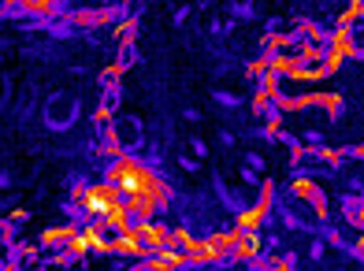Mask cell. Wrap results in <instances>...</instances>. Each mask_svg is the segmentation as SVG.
<instances>
[{
	"mask_svg": "<svg viewBox=\"0 0 364 271\" xmlns=\"http://www.w3.org/2000/svg\"><path fill=\"white\" fill-rule=\"evenodd\" d=\"M8 11L19 15H38V19H53V15L63 8V0H4Z\"/></svg>",
	"mask_w": 364,
	"mask_h": 271,
	"instance_id": "3",
	"label": "cell"
},
{
	"mask_svg": "<svg viewBox=\"0 0 364 271\" xmlns=\"http://www.w3.org/2000/svg\"><path fill=\"white\" fill-rule=\"evenodd\" d=\"M105 179L115 186V193L127 201V208L134 212L138 223H149V219L168 205V186H164V179L134 156H119L115 164H108Z\"/></svg>",
	"mask_w": 364,
	"mask_h": 271,
	"instance_id": "1",
	"label": "cell"
},
{
	"mask_svg": "<svg viewBox=\"0 0 364 271\" xmlns=\"http://www.w3.org/2000/svg\"><path fill=\"white\" fill-rule=\"evenodd\" d=\"M75 208L82 216H90V219H101V227H112V230H119V234L138 227L134 212L127 208V201L115 193V186L108 179L97 182V186H82V190L75 193Z\"/></svg>",
	"mask_w": 364,
	"mask_h": 271,
	"instance_id": "2",
	"label": "cell"
}]
</instances>
